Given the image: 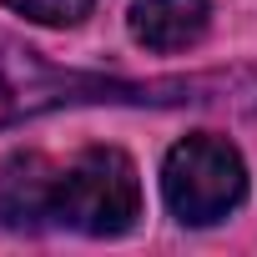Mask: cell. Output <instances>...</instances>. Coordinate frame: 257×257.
Masks as SVG:
<instances>
[{"label": "cell", "instance_id": "1", "mask_svg": "<svg viewBox=\"0 0 257 257\" xmlns=\"http://www.w3.org/2000/svg\"><path fill=\"white\" fill-rule=\"evenodd\" d=\"M142 217L137 162L116 147H86L76 157L16 152L0 162V227L41 232L71 227L86 237H121Z\"/></svg>", "mask_w": 257, "mask_h": 257}, {"label": "cell", "instance_id": "2", "mask_svg": "<svg viewBox=\"0 0 257 257\" xmlns=\"http://www.w3.org/2000/svg\"><path fill=\"white\" fill-rule=\"evenodd\" d=\"M212 81H111L91 71H66L41 61V51L21 46L16 36L0 31V126H16L31 116H46L56 106H96V101H121V106H182V101H207Z\"/></svg>", "mask_w": 257, "mask_h": 257}, {"label": "cell", "instance_id": "3", "mask_svg": "<svg viewBox=\"0 0 257 257\" xmlns=\"http://www.w3.org/2000/svg\"><path fill=\"white\" fill-rule=\"evenodd\" d=\"M162 197L182 227H212L232 217L247 197V162L217 132L182 137L162 162Z\"/></svg>", "mask_w": 257, "mask_h": 257}, {"label": "cell", "instance_id": "4", "mask_svg": "<svg viewBox=\"0 0 257 257\" xmlns=\"http://www.w3.org/2000/svg\"><path fill=\"white\" fill-rule=\"evenodd\" d=\"M126 26H132V41L147 46L152 56H177L207 36L212 6L207 0H137Z\"/></svg>", "mask_w": 257, "mask_h": 257}, {"label": "cell", "instance_id": "5", "mask_svg": "<svg viewBox=\"0 0 257 257\" xmlns=\"http://www.w3.org/2000/svg\"><path fill=\"white\" fill-rule=\"evenodd\" d=\"M0 6H11L16 16H26L36 26H81L96 0H0Z\"/></svg>", "mask_w": 257, "mask_h": 257}]
</instances>
